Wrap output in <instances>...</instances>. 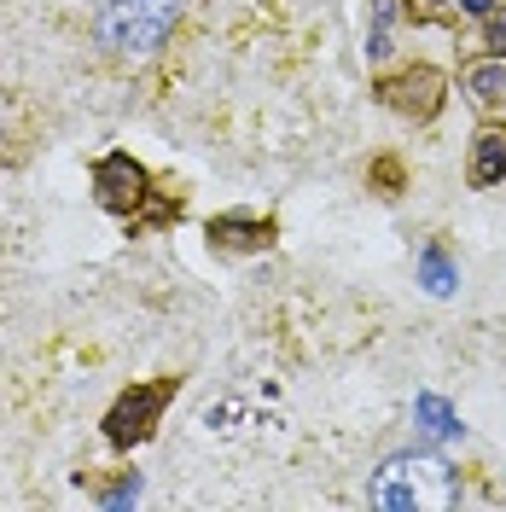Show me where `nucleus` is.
I'll list each match as a JSON object with an SVG mask.
<instances>
[{"mask_svg": "<svg viewBox=\"0 0 506 512\" xmlns=\"http://www.w3.org/2000/svg\"><path fill=\"white\" fill-rule=\"evenodd\" d=\"M367 495L384 512H448V507H460V478H454V466L443 454L408 448V454H390L373 472Z\"/></svg>", "mask_w": 506, "mask_h": 512, "instance_id": "nucleus-1", "label": "nucleus"}, {"mask_svg": "<svg viewBox=\"0 0 506 512\" xmlns=\"http://www.w3.org/2000/svg\"><path fill=\"white\" fill-rule=\"evenodd\" d=\"M181 12H187V0H99L94 6V41L111 59L140 64L175 35Z\"/></svg>", "mask_w": 506, "mask_h": 512, "instance_id": "nucleus-2", "label": "nucleus"}, {"mask_svg": "<svg viewBox=\"0 0 506 512\" xmlns=\"http://www.w3.org/2000/svg\"><path fill=\"white\" fill-rule=\"evenodd\" d=\"M169 396H175V384H169V379L123 390V396H117V408L105 414V437H111L117 448L146 443V437H152V425L163 419V408H169Z\"/></svg>", "mask_w": 506, "mask_h": 512, "instance_id": "nucleus-3", "label": "nucleus"}, {"mask_svg": "<svg viewBox=\"0 0 506 512\" xmlns=\"http://www.w3.org/2000/svg\"><path fill=\"white\" fill-rule=\"evenodd\" d=\"M379 99L390 111H402V117H431V111L443 105V76H437L431 64H413L408 76L379 82Z\"/></svg>", "mask_w": 506, "mask_h": 512, "instance_id": "nucleus-4", "label": "nucleus"}, {"mask_svg": "<svg viewBox=\"0 0 506 512\" xmlns=\"http://www.w3.org/2000/svg\"><path fill=\"white\" fill-rule=\"evenodd\" d=\"M94 192L105 210H134V204H146V169L128 152H111L94 163Z\"/></svg>", "mask_w": 506, "mask_h": 512, "instance_id": "nucleus-5", "label": "nucleus"}, {"mask_svg": "<svg viewBox=\"0 0 506 512\" xmlns=\"http://www.w3.org/2000/svg\"><path fill=\"white\" fill-rule=\"evenodd\" d=\"M501 175H506V134H477L472 181H477V187H495Z\"/></svg>", "mask_w": 506, "mask_h": 512, "instance_id": "nucleus-6", "label": "nucleus"}, {"mask_svg": "<svg viewBox=\"0 0 506 512\" xmlns=\"http://www.w3.org/2000/svg\"><path fill=\"white\" fill-rule=\"evenodd\" d=\"M210 239H216V245H268V239H274V222H239V216H222V222H210Z\"/></svg>", "mask_w": 506, "mask_h": 512, "instance_id": "nucleus-7", "label": "nucleus"}, {"mask_svg": "<svg viewBox=\"0 0 506 512\" xmlns=\"http://www.w3.org/2000/svg\"><path fill=\"white\" fill-rule=\"evenodd\" d=\"M466 94L477 105H506V64H477L472 76H466Z\"/></svg>", "mask_w": 506, "mask_h": 512, "instance_id": "nucleus-8", "label": "nucleus"}, {"mask_svg": "<svg viewBox=\"0 0 506 512\" xmlns=\"http://www.w3.org/2000/svg\"><path fill=\"white\" fill-rule=\"evenodd\" d=\"M425 419H431V431H437V437H454V431H460V425L443 414V402H425Z\"/></svg>", "mask_w": 506, "mask_h": 512, "instance_id": "nucleus-9", "label": "nucleus"}, {"mask_svg": "<svg viewBox=\"0 0 506 512\" xmlns=\"http://www.w3.org/2000/svg\"><path fill=\"white\" fill-rule=\"evenodd\" d=\"M425 280H431V291H448V262L437 251L425 256Z\"/></svg>", "mask_w": 506, "mask_h": 512, "instance_id": "nucleus-10", "label": "nucleus"}, {"mask_svg": "<svg viewBox=\"0 0 506 512\" xmlns=\"http://www.w3.org/2000/svg\"><path fill=\"white\" fill-rule=\"evenodd\" d=\"M489 47H495V53H506V18H495V24H489Z\"/></svg>", "mask_w": 506, "mask_h": 512, "instance_id": "nucleus-11", "label": "nucleus"}, {"mask_svg": "<svg viewBox=\"0 0 506 512\" xmlns=\"http://www.w3.org/2000/svg\"><path fill=\"white\" fill-rule=\"evenodd\" d=\"M460 6H466V12H477V18H489V12H495V0H460Z\"/></svg>", "mask_w": 506, "mask_h": 512, "instance_id": "nucleus-12", "label": "nucleus"}]
</instances>
